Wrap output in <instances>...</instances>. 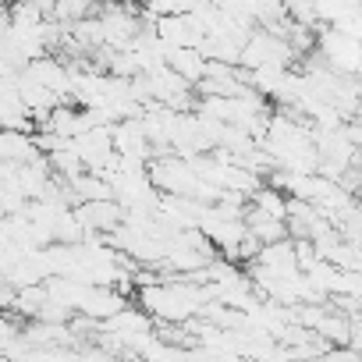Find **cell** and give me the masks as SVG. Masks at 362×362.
<instances>
[{"label": "cell", "instance_id": "1", "mask_svg": "<svg viewBox=\"0 0 362 362\" xmlns=\"http://www.w3.org/2000/svg\"><path fill=\"white\" fill-rule=\"evenodd\" d=\"M139 305L149 320L185 323L206 305V295H203V288H192L185 281H160V284L139 288Z\"/></svg>", "mask_w": 362, "mask_h": 362}, {"label": "cell", "instance_id": "2", "mask_svg": "<svg viewBox=\"0 0 362 362\" xmlns=\"http://www.w3.org/2000/svg\"><path fill=\"white\" fill-rule=\"evenodd\" d=\"M124 305H128V302H124V295H121V291L89 284V288H86V295H82V302H78V316L103 323V320H110L114 313H121Z\"/></svg>", "mask_w": 362, "mask_h": 362}, {"label": "cell", "instance_id": "3", "mask_svg": "<svg viewBox=\"0 0 362 362\" xmlns=\"http://www.w3.org/2000/svg\"><path fill=\"white\" fill-rule=\"evenodd\" d=\"M40 146L29 132H0V160L8 163H33L40 160Z\"/></svg>", "mask_w": 362, "mask_h": 362}, {"label": "cell", "instance_id": "4", "mask_svg": "<svg viewBox=\"0 0 362 362\" xmlns=\"http://www.w3.org/2000/svg\"><path fill=\"white\" fill-rule=\"evenodd\" d=\"M163 64H167L177 78H185L189 86H196V82L203 78V68H206V61L199 57V50H196V47H177V50H167Z\"/></svg>", "mask_w": 362, "mask_h": 362}, {"label": "cell", "instance_id": "5", "mask_svg": "<svg viewBox=\"0 0 362 362\" xmlns=\"http://www.w3.org/2000/svg\"><path fill=\"white\" fill-rule=\"evenodd\" d=\"M252 210H259V214H267V217H274V221H284V214H288V196L277 192V189H270V185H259V189L252 192Z\"/></svg>", "mask_w": 362, "mask_h": 362}, {"label": "cell", "instance_id": "6", "mask_svg": "<svg viewBox=\"0 0 362 362\" xmlns=\"http://www.w3.org/2000/svg\"><path fill=\"white\" fill-rule=\"evenodd\" d=\"M18 330H22V327L15 323V316H11V313H0V348H4V344H8V341H11Z\"/></svg>", "mask_w": 362, "mask_h": 362}]
</instances>
